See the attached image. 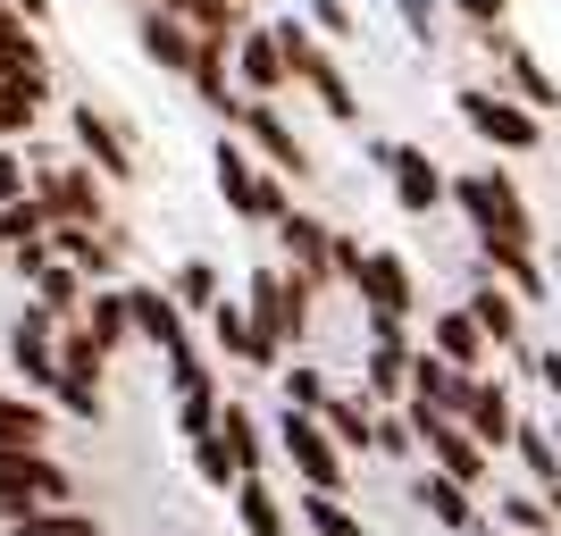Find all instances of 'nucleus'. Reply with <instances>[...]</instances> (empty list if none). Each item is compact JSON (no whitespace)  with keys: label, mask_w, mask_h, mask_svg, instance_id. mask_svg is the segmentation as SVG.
I'll use <instances>...</instances> for the list:
<instances>
[{"label":"nucleus","mask_w":561,"mask_h":536,"mask_svg":"<svg viewBox=\"0 0 561 536\" xmlns=\"http://www.w3.org/2000/svg\"><path fill=\"white\" fill-rule=\"evenodd\" d=\"M453 210L469 218V235L478 243H528L537 252V218H528V193L512 185V168L503 160H478L453 176Z\"/></svg>","instance_id":"obj_1"},{"label":"nucleus","mask_w":561,"mask_h":536,"mask_svg":"<svg viewBox=\"0 0 561 536\" xmlns=\"http://www.w3.org/2000/svg\"><path fill=\"white\" fill-rule=\"evenodd\" d=\"M277 43H285V68H294V84L319 101V117H335V126H360V93H352V76L335 68L328 34H319L310 18H277Z\"/></svg>","instance_id":"obj_2"},{"label":"nucleus","mask_w":561,"mask_h":536,"mask_svg":"<svg viewBox=\"0 0 561 536\" xmlns=\"http://www.w3.org/2000/svg\"><path fill=\"white\" fill-rule=\"evenodd\" d=\"M453 110H461V126L486 142V151H503V160H519V151H537V142H545V117L528 110V101H512L503 84H461Z\"/></svg>","instance_id":"obj_3"},{"label":"nucleus","mask_w":561,"mask_h":536,"mask_svg":"<svg viewBox=\"0 0 561 536\" xmlns=\"http://www.w3.org/2000/svg\"><path fill=\"white\" fill-rule=\"evenodd\" d=\"M210 176H218V193H227V210L243 218V227H277L294 202H285V176L277 168H260L243 142H227L218 135V151H210Z\"/></svg>","instance_id":"obj_4"},{"label":"nucleus","mask_w":561,"mask_h":536,"mask_svg":"<svg viewBox=\"0 0 561 536\" xmlns=\"http://www.w3.org/2000/svg\"><path fill=\"white\" fill-rule=\"evenodd\" d=\"M76 469L50 453V444H0V512H43V503H68Z\"/></svg>","instance_id":"obj_5"},{"label":"nucleus","mask_w":561,"mask_h":536,"mask_svg":"<svg viewBox=\"0 0 561 536\" xmlns=\"http://www.w3.org/2000/svg\"><path fill=\"white\" fill-rule=\"evenodd\" d=\"M277 444H285V461H294V478H302V494H344L352 487V453L328 436L319 411H285Z\"/></svg>","instance_id":"obj_6"},{"label":"nucleus","mask_w":561,"mask_h":536,"mask_svg":"<svg viewBox=\"0 0 561 536\" xmlns=\"http://www.w3.org/2000/svg\"><path fill=\"white\" fill-rule=\"evenodd\" d=\"M243 310H252V327H260V344H277V352H294L310 335V285L294 277V269H252V294H243Z\"/></svg>","instance_id":"obj_7"},{"label":"nucleus","mask_w":561,"mask_h":536,"mask_svg":"<svg viewBox=\"0 0 561 536\" xmlns=\"http://www.w3.org/2000/svg\"><path fill=\"white\" fill-rule=\"evenodd\" d=\"M360 151H369V160L386 168V185H394V202H402L411 218H436V210L453 202V176H445L436 160H427L420 142H386V135H369Z\"/></svg>","instance_id":"obj_8"},{"label":"nucleus","mask_w":561,"mask_h":536,"mask_svg":"<svg viewBox=\"0 0 561 536\" xmlns=\"http://www.w3.org/2000/svg\"><path fill=\"white\" fill-rule=\"evenodd\" d=\"M344 285H352V303L369 310V319H420V269L402 252H386V243H369Z\"/></svg>","instance_id":"obj_9"},{"label":"nucleus","mask_w":561,"mask_h":536,"mask_svg":"<svg viewBox=\"0 0 561 536\" xmlns=\"http://www.w3.org/2000/svg\"><path fill=\"white\" fill-rule=\"evenodd\" d=\"M411 427H420V453H427V469L461 478L469 494H486V487H494V453H486L478 436H469L461 420H445V411H411Z\"/></svg>","instance_id":"obj_10"},{"label":"nucleus","mask_w":561,"mask_h":536,"mask_svg":"<svg viewBox=\"0 0 561 536\" xmlns=\"http://www.w3.org/2000/svg\"><path fill=\"white\" fill-rule=\"evenodd\" d=\"M478 43H486V59H494V84H503V93H512V101H528V110H537V117H553V110H561V84H553V76H545V59H537V50H528V43H519L512 25H486Z\"/></svg>","instance_id":"obj_11"},{"label":"nucleus","mask_w":561,"mask_h":536,"mask_svg":"<svg viewBox=\"0 0 561 536\" xmlns=\"http://www.w3.org/2000/svg\"><path fill=\"white\" fill-rule=\"evenodd\" d=\"M43 210H50V227H110V176L101 168H43Z\"/></svg>","instance_id":"obj_12"},{"label":"nucleus","mask_w":561,"mask_h":536,"mask_svg":"<svg viewBox=\"0 0 561 536\" xmlns=\"http://www.w3.org/2000/svg\"><path fill=\"white\" fill-rule=\"evenodd\" d=\"M369 319V310H360ZM369 369H360V386H369L377 402H402L411 395V361H420V335H411V319H369Z\"/></svg>","instance_id":"obj_13"},{"label":"nucleus","mask_w":561,"mask_h":536,"mask_svg":"<svg viewBox=\"0 0 561 536\" xmlns=\"http://www.w3.org/2000/svg\"><path fill=\"white\" fill-rule=\"evenodd\" d=\"M277 252H285V269H294L310 294H319V285H344L335 277V227L319 210H285L277 218Z\"/></svg>","instance_id":"obj_14"},{"label":"nucleus","mask_w":561,"mask_h":536,"mask_svg":"<svg viewBox=\"0 0 561 536\" xmlns=\"http://www.w3.org/2000/svg\"><path fill=\"white\" fill-rule=\"evenodd\" d=\"M461 427L486 453H512V436H519V402H512V377H494V369H478L469 377V395H461Z\"/></svg>","instance_id":"obj_15"},{"label":"nucleus","mask_w":561,"mask_h":536,"mask_svg":"<svg viewBox=\"0 0 561 536\" xmlns=\"http://www.w3.org/2000/svg\"><path fill=\"white\" fill-rule=\"evenodd\" d=\"M285 84H294V68H285L277 25H243V34H234V93L243 101H277Z\"/></svg>","instance_id":"obj_16"},{"label":"nucleus","mask_w":561,"mask_h":536,"mask_svg":"<svg viewBox=\"0 0 561 536\" xmlns=\"http://www.w3.org/2000/svg\"><path fill=\"white\" fill-rule=\"evenodd\" d=\"M68 126H76V151H84V168H101L110 185H135V151H126V126H117L110 110L76 101V110H68Z\"/></svg>","instance_id":"obj_17"},{"label":"nucleus","mask_w":561,"mask_h":536,"mask_svg":"<svg viewBox=\"0 0 561 536\" xmlns=\"http://www.w3.org/2000/svg\"><path fill=\"white\" fill-rule=\"evenodd\" d=\"M227 126H243V135H252L260 168H277V176H310V151H302V135H294V126L277 117V101H243Z\"/></svg>","instance_id":"obj_18"},{"label":"nucleus","mask_w":561,"mask_h":536,"mask_svg":"<svg viewBox=\"0 0 561 536\" xmlns=\"http://www.w3.org/2000/svg\"><path fill=\"white\" fill-rule=\"evenodd\" d=\"M59 335H68V327L50 319V310H34V303L9 319V361H18V377L43 386V395H50V377H59Z\"/></svg>","instance_id":"obj_19"},{"label":"nucleus","mask_w":561,"mask_h":536,"mask_svg":"<svg viewBox=\"0 0 561 536\" xmlns=\"http://www.w3.org/2000/svg\"><path fill=\"white\" fill-rule=\"evenodd\" d=\"M478 277H494V285H512L528 310H545L553 303V269H545L528 243H478Z\"/></svg>","instance_id":"obj_20"},{"label":"nucleus","mask_w":561,"mask_h":536,"mask_svg":"<svg viewBox=\"0 0 561 536\" xmlns=\"http://www.w3.org/2000/svg\"><path fill=\"white\" fill-rule=\"evenodd\" d=\"M135 43H142V59L168 68V76H193V68H202V34H193L185 18H168V9H135Z\"/></svg>","instance_id":"obj_21"},{"label":"nucleus","mask_w":561,"mask_h":536,"mask_svg":"<svg viewBox=\"0 0 561 536\" xmlns=\"http://www.w3.org/2000/svg\"><path fill=\"white\" fill-rule=\"evenodd\" d=\"M126 303H135V344H160L168 361L176 352H193V310L176 303V294H160V285H126Z\"/></svg>","instance_id":"obj_22"},{"label":"nucleus","mask_w":561,"mask_h":536,"mask_svg":"<svg viewBox=\"0 0 561 536\" xmlns=\"http://www.w3.org/2000/svg\"><path fill=\"white\" fill-rule=\"evenodd\" d=\"M469 319H478V327H486V344L494 352H528V303H519V294H512V285H494V277H478V285H469Z\"/></svg>","instance_id":"obj_23"},{"label":"nucleus","mask_w":561,"mask_h":536,"mask_svg":"<svg viewBox=\"0 0 561 536\" xmlns=\"http://www.w3.org/2000/svg\"><path fill=\"white\" fill-rule=\"evenodd\" d=\"M411 503H420V512L436 520L445 536H478V528H486L478 494H469L461 478H445V469H420V478H411Z\"/></svg>","instance_id":"obj_24"},{"label":"nucleus","mask_w":561,"mask_h":536,"mask_svg":"<svg viewBox=\"0 0 561 536\" xmlns=\"http://www.w3.org/2000/svg\"><path fill=\"white\" fill-rule=\"evenodd\" d=\"M25 285H34L25 303H34V310H50L59 327H76V319H84V303H93V277H84V269H68L59 252H50V260H43V269H34Z\"/></svg>","instance_id":"obj_25"},{"label":"nucleus","mask_w":561,"mask_h":536,"mask_svg":"<svg viewBox=\"0 0 561 536\" xmlns=\"http://www.w3.org/2000/svg\"><path fill=\"white\" fill-rule=\"evenodd\" d=\"M168 377H176V427H185V436H210L227 402H218L210 369H202V352H176V361H168Z\"/></svg>","instance_id":"obj_26"},{"label":"nucleus","mask_w":561,"mask_h":536,"mask_svg":"<svg viewBox=\"0 0 561 536\" xmlns=\"http://www.w3.org/2000/svg\"><path fill=\"white\" fill-rule=\"evenodd\" d=\"M461 395H469V377L453 369L445 352H427L411 361V395H402V411H445V420H461Z\"/></svg>","instance_id":"obj_27"},{"label":"nucleus","mask_w":561,"mask_h":536,"mask_svg":"<svg viewBox=\"0 0 561 536\" xmlns=\"http://www.w3.org/2000/svg\"><path fill=\"white\" fill-rule=\"evenodd\" d=\"M76 335L110 361V352L135 344V303H126V285H93V303H84V319H76Z\"/></svg>","instance_id":"obj_28"},{"label":"nucleus","mask_w":561,"mask_h":536,"mask_svg":"<svg viewBox=\"0 0 561 536\" xmlns=\"http://www.w3.org/2000/svg\"><path fill=\"white\" fill-rule=\"evenodd\" d=\"M427 352H445V361H453V369H461V377H478V369H486V361H494L486 327L469 319L461 303H453V310H436V319H427Z\"/></svg>","instance_id":"obj_29"},{"label":"nucleus","mask_w":561,"mask_h":536,"mask_svg":"<svg viewBox=\"0 0 561 536\" xmlns=\"http://www.w3.org/2000/svg\"><path fill=\"white\" fill-rule=\"evenodd\" d=\"M319 420H328V436L344 444V453H377V395L369 386H335V395L319 402Z\"/></svg>","instance_id":"obj_30"},{"label":"nucleus","mask_w":561,"mask_h":536,"mask_svg":"<svg viewBox=\"0 0 561 536\" xmlns=\"http://www.w3.org/2000/svg\"><path fill=\"white\" fill-rule=\"evenodd\" d=\"M234 520H243V536H294V520H285L268 478H234Z\"/></svg>","instance_id":"obj_31"},{"label":"nucleus","mask_w":561,"mask_h":536,"mask_svg":"<svg viewBox=\"0 0 561 536\" xmlns=\"http://www.w3.org/2000/svg\"><path fill=\"white\" fill-rule=\"evenodd\" d=\"M168 294H176L185 310H202V319H210V310L227 303V277H218V260H176V277H168Z\"/></svg>","instance_id":"obj_32"},{"label":"nucleus","mask_w":561,"mask_h":536,"mask_svg":"<svg viewBox=\"0 0 561 536\" xmlns=\"http://www.w3.org/2000/svg\"><path fill=\"white\" fill-rule=\"evenodd\" d=\"M151 9L185 18L193 34H218V43H234V34H243V9H234V0H151Z\"/></svg>","instance_id":"obj_33"},{"label":"nucleus","mask_w":561,"mask_h":536,"mask_svg":"<svg viewBox=\"0 0 561 536\" xmlns=\"http://www.w3.org/2000/svg\"><path fill=\"white\" fill-rule=\"evenodd\" d=\"M512 453H519V469H528V478H537V494H545V487H553V478H561V436H553V427H537V420H519Z\"/></svg>","instance_id":"obj_34"},{"label":"nucleus","mask_w":561,"mask_h":536,"mask_svg":"<svg viewBox=\"0 0 561 536\" xmlns=\"http://www.w3.org/2000/svg\"><path fill=\"white\" fill-rule=\"evenodd\" d=\"M218 436L234 444V461H243V478H268V444H260V420L243 411V402H227V411H218Z\"/></svg>","instance_id":"obj_35"},{"label":"nucleus","mask_w":561,"mask_h":536,"mask_svg":"<svg viewBox=\"0 0 561 536\" xmlns=\"http://www.w3.org/2000/svg\"><path fill=\"white\" fill-rule=\"evenodd\" d=\"M9 536H101L93 512H76V503H43V512H18Z\"/></svg>","instance_id":"obj_36"},{"label":"nucleus","mask_w":561,"mask_h":536,"mask_svg":"<svg viewBox=\"0 0 561 536\" xmlns=\"http://www.w3.org/2000/svg\"><path fill=\"white\" fill-rule=\"evenodd\" d=\"M494 528H512V536H561L553 503H537V494H503L494 487Z\"/></svg>","instance_id":"obj_37"},{"label":"nucleus","mask_w":561,"mask_h":536,"mask_svg":"<svg viewBox=\"0 0 561 536\" xmlns=\"http://www.w3.org/2000/svg\"><path fill=\"white\" fill-rule=\"evenodd\" d=\"M0 444H50V402L0 395Z\"/></svg>","instance_id":"obj_38"},{"label":"nucleus","mask_w":561,"mask_h":536,"mask_svg":"<svg viewBox=\"0 0 561 536\" xmlns=\"http://www.w3.org/2000/svg\"><path fill=\"white\" fill-rule=\"evenodd\" d=\"M302 528L310 536H369V520L352 512L344 494H302Z\"/></svg>","instance_id":"obj_39"},{"label":"nucleus","mask_w":561,"mask_h":536,"mask_svg":"<svg viewBox=\"0 0 561 536\" xmlns=\"http://www.w3.org/2000/svg\"><path fill=\"white\" fill-rule=\"evenodd\" d=\"M193 469H202V487H218V494H234V478H243V461H234V444L218 436H193Z\"/></svg>","instance_id":"obj_40"},{"label":"nucleus","mask_w":561,"mask_h":536,"mask_svg":"<svg viewBox=\"0 0 561 536\" xmlns=\"http://www.w3.org/2000/svg\"><path fill=\"white\" fill-rule=\"evenodd\" d=\"M43 93L50 84H0V135H34V117H43Z\"/></svg>","instance_id":"obj_41"},{"label":"nucleus","mask_w":561,"mask_h":536,"mask_svg":"<svg viewBox=\"0 0 561 536\" xmlns=\"http://www.w3.org/2000/svg\"><path fill=\"white\" fill-rule=\"evenodd\" d=\"M0 235H9V252H18V243H43V235H50V210H43V193H18V202L0 210Z\"/></svg>","instance_id":"obj_42"},{"label":"nucleus","mask_w":561,"mask_h":536,"mask_svg":"<svg viewBox=\"0 0 561 536\" xmlns=\"http://www.w3.org/2000/svg\"><path fill=\"white\" fill-rule=\"evenodd\" d=\"M277 377H285V411H319V402L335 395V386H328L319 369H310V361H285Z\"/></svg>","instance_id":"obj_43"},{"label":"nucleus","mask_w":561,"mask_h":536,"mask_svg":"<svg viewBox=\"0 0 561 536\" xmlns=\"http://www.w3.org/2000/svg\"><path fill=\"white\" fill-rule=\"evenodd\" d=\"M377 453H386V461H411V453H420L411 411H386V402H377Z\"/></svg>","instance_id":"obj_44"},{"label":"nucleus","mask_w":561,"mask_h":536,"mask_svg":"<svg viewBox=\"0 0 561 536\" xmlns=\"http://www.w3.org/2000/svg\"><path fill=\"white\" fill-rule=\"evenodd\" d=\"M310 25H319L328 43H352V34H360V18H352V0H310Z\"/></svg>","instance_id":"obj_45"},{"label":"nucleus","mask_w":561,"mask_h":536,"mask_svg":"<svg viewBox=\"0 0 561 536\" xmlns=\"http://www.w3.org/2000/svg\"><path fill=\"white\" fill-rule=\"evenodd\" d=\"M394 18L420 34V43H436V25H445V0H394Z\"/></svg>","instance_id":"obj_46"},{"label":"nucleus","mask_w":561,"mask_h":536,"mask_svg":"<svg viewBox=\"0 0 561 536\" xmlns=\"http://www.w3.org/2000/svg\"><path fill=\"white\" fill-rule=\"evenodd\" d=\"M445 9H453V18H469V25H478V34L512 18V0H445Z\"/></svg>","instance_id":"obj_47"},{"label":"nucleus","mask_w":561,"mask_h":536,"mask_svg":"<svg viewBox=\"0 0 561 536\" xmlns=\"http://www.w3.org/2000/svg\"><path fill=\"white\" fill-rule=\"evenodd\" d=\"M18 193H25V160H18V151H9V142H0V210H9Z\"/></svg>","instance_id":"obj_48"},{"label":"nucleus","mask_w":561,"mask_h":536,"mask_svg":"<svg viewBox=\"0 0 561 536\" xmlns=\"http://www.w3.org/2000/svg\"><path fill=\"white\" fill-rule=\"evenodd\" d=\"M9 9H18L25 25H43V18H50V0H9Z\"/></svg>","instance_id":"obj_49"},{"label":"nucleus","mask_w":561,"mask_h":536,"mask_svg":"<svg viewBox=\"0 0 561 536\" xmlns=\"http://www.w3.org/2000/svg\"><path fill=\"white\" fill-rule=\"evenodd\" d=\"M545 503H553V520H561V478H553V487H545Z\"/></svg>","instance_id":"obj_50"},{"label":"nucleus","mask_w":561,"mask_h":536,"mask_svg":"<svg viewBox=\"0 0 561 536\" xmlns=\"http://www.w3.org/2000/svg\"><path fill=\"white\" fill-rule=\"evenodd\" d=\"M553 294H561V252H553Z\"/></svg>","instance_id":"obj_51"},{"label":"nucleus","mask_w":561,"mask_h":536,"mask_svg":"<svg viewBox=\"0 0 561 536\" xmlns=\"http://www.w3.org/2000/svg\"><path fill=\"white\" fill-rule=\"evenodd\" d=\"M0 269H9V235H0Z\"/></svg>","instance_id":"obj_52"},{"label":"nucleus","mask_w":561,"mask_h":536,"mask_svg":"<svg viewBox=\"0 0 561 536\" xmlns=\"http://www.w3.org/2000/svg\"><path fill=\"white\" fill-rule=\"evenodd\" d=\"M126 9H151V0H126Z\"/></svg>","instance_id":"obj_53"},{"label":"nucleus","mask_w":561,"mask_h":536,"mask_svg":"<svg viewBox=\"0 0 561 536\" xmlns=\"http://www.w3.org/2000/svg\"><path fill=\"white\" fill-rule=\"evenodd\" d=\"M478 536H494V528H478Z\"/></svg>","instance_id":"obj_54"}]
</instances>
